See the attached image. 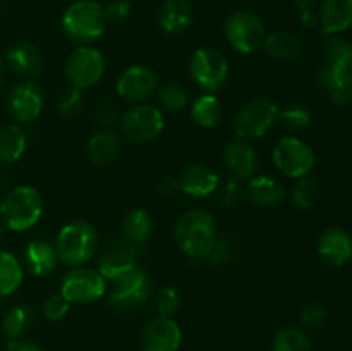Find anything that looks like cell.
I'll return each mask as SVG.
<instances>
[{
  "instance_id": "6da1fadb",
  "label": "cell",
  "mask_w": 352,
  "mask_h": 351,
  "mask_svg": "<svg viewBox=\"0 0 352 351\" xmlns=\"http://www.w3.org/2000/svg\"><path fill=\"white\" fill-rule=\"evenodd\" d=\"M174 236L186 257L191 260H205L219 234L215 220L206 210L191 209L179 217Z\"/></svg>"
},
{
  "instance_id": "7a4b0ae2",
  "label": "cell",
  "mask_w": 352,
  "mask_h": 351,
  "mask_svg": "<svg viewBox=\"0 0 352 351\" xmlns=\"http://www.w3.org/2000/svg\"><path fill=\"white\" fill-rule=\"evenodd\" d=\"M58 262L67 267H82L98 248V233L86 220H72L58 231L54 243Z\"/></svg>"
},
{
  "instance_id": "3957f363",
  "label": "cell",
  "mask_w": 352,
  "mask_h": 351,
  "mask_svg": "<svg viewBox=\"0 0 352 351\" xmlns=\"http://www.w3.org/2000/svg\"><path fill=\"white\" fill-rule=\"evenodd\" d=\"M43 213V200L36 188L30 184L16 186L0 203V217L7 229L23 233L38 224Z\"/></svg>"
},
{
  "instance_id": "277c9868",
  "label": "cell",
  "mask_w": 352,
  "mask_h": 351,
  "mask_svg": "<svg viewBox=\"0 0 352 351\" xmlns=\"http://www.w3.org/2000/svg\"><path fill=\"white\" fill-rule=\"evenodd\" d=\"M107 19L103 6L96 0H78L62 16V28L67 38L79 45H89L105 33Z\"/></svg>"
},
{
  "instance_id": "5b68a950",
  "label": "cell",
  "mask_w": 352,
  "mask_h": 351,
  "mask_svg": "<svg viewBox=\"0 0 352 351\" xmlns=\"http://www.w3.org/2000/svg\"><path fill=\"white\" fill-rule=\"evenodd\" d=\"M153 291L151 279L143 268L136 267L110 282L109 301L117 312H131L140 308Z\"/></svg>"
},
{
  "instance_id": "8992f818",
  "label": "cell",
  "mask_w": 352,
  "mask_h": 351,
  "mask_svg": "<svg viewBox=\"0 0 352 351\" xmlns=\"http://www.w3.org/2000/svg\"><path fill=\"white\" fill-rule=\"evenodd\" d=\"M265 24L258 14L251 10H237L227 19L226 38L230 47L244 55L254 54L258 48L263 47Z\"/></svg>"
},
{
  "instance_id": "52a82bcc",
  "label": "cell",
  "mask_w": 352,
  "mask_h": 351,
  "mask_svg": "<svg viewBox=\"0 0 352 351\" xmlns=\"http://www.w3.org/2000/svg\"><path fill=\"white\" fill-rule=\"evenodd\" d=\"M189 74L199 88L213 93L226 85L230 74V67L227 58L219 50L203 47L191 55Z\"/></svg>"
},
{
  "instance_id": "ba28073f",
  "label": "cell",
  "mask_w": 352,
  "mask_h": 351,
  "mask_svg": "<svg viewBox=\"0 0 352 351\" xmlns=\"http://www.w3.org/2000/svg\"><path fill=\"white\" fill-rule=\"evenodd\" d=\"M277 103L268 98H254L248 102L237 112L234 119V131L239 140H256L267 134V131L278 119Z\"/></svg>"
},
{
  "instance_id": "9c48e42d",
  "label": "cell",
  "mask_w": 352,
  "mask_h": 351,
  "mask_svg": "<svg viewBox=\"0 0 352 351\" xmlns=\"http://www.w3.org/2000/svg\"><path fill=\"white\" fill-rule=\"evenodd\" d=\"M105 74V57L91 45H79L65 62V78L74 88L95 86Z\"/></svg>"
},
{
  "instance_id": "30bf717a",
  "label": "cell",
  "mask_w": 352,
  "mask_h": 351,
  "mask_svg": "<svg viewBox=\"0 0 352 351\" xmlns=\"http://www.w3.org/2000/svg\"><path fill=\"white\" fill-rule=\"evenodd\" d=\"M124 136L136 143H146L162 134L165 127L164 112L158 107L138 103L122 114L119 120Z\"/></svg>"
},
{
  "instance_id": "8fae6325",
  "label": "cell",
  "mask_w": 352,
  "mask_h": 351,
  "mask_svg": "<svg viewBox=\"0 0 352 351\" xmlns=\"http://www.w3.org/2000/svg\"><path fill=\"white\" fill-rule=\"evenodd\" d=\"M107 292V281L96 268L74 267L62 279L60 295L71 305H86L103 298Z\"/></svg>"
},
{
  "instance_id": "7c38bea8",
  "label": "cell",
  "mask_w": 352,
  "mask_h": 351,
  "mask_svg": "<svg viewBox=\"0 0 352 351\" xmlns=\"http://www.w3.org/2000/svg\"><path fill=\"white\" fill-rule=\"evenodd\" d=\"M275 167L292 179L305 178L315 167V153L311 147L294 136H285L274 148Z\"/></svg>"
},
{
  "instance_id": "4fadbf2b",
  "label": "cell",
  "mask_w": 352,
  "mask_h": 351,
  "mask_svg": "<svg viewBox=\"0 0 352 351\" xmlns=\"http://www.w3.org/2000/svg\"><path fill=\"white\" fill-rule=\"evenodd\" d=\"M116 89L126 102L143 103L157 93L158 78L146 65H131L119 76Z\"/></svg>"
},
{
  "instance_id": "5bb4252c",
  "label": "cell",
  "mask_w": 352,
  "mask_h": 351,
  "mask_svg": "<svg viewBox=\"0 0 352 351\" xmlns=\"http://www.w3.org/2000/svg\"><path fill=\"white\" fill-rule=\"evenodd\" d=\"M182 343V330L170 317L150 320L140 332V346L143 351H177Z\"/></svg>"
},
{
  "instance_id": "9a60e30c",
  "label": "cell",
  "mask_w": 352,
  "mask_h": 351,
  "mask_svg": "<svg viewBox=\"0 0 352 351\" xmlns=\"http://www.w3.org/2000/svg\"><path fill=\"white\" fill-rule=\"evenodd\" d=\"M45 105L43 92L40 86L31 79H24V81L17 83L9 93L7 98V107L9 112L17 123L26 124L36 119L41 114Z\"/></svg>"
},
{
  "instance_id": "2e32d148",
  "label": "cell",
  "mask_w": 352,
  "mask_h": 351,
  "mask_svg": "<svg viewBox=\"0 0 352 351\" xmlns=\"http://www.w3.org/2000/svg\"><path fill=\"white\" fill-rule=\"evenodd\" d=\"M318 83L330 93L336 105L342 107L352 102V57L337 64L323 62L318 69Z\"/></svg>"
},
{
  "instance_id": "e0dca14e",
  "label": "cell",
  "mask_w": 352,
  "mask_h": 351,
  "mask_svg": "<svg viewBox=\"0 0 352 351\" xmlns=\"http://www.w3.org/2000/svg\"><path fill=\"white\" fill-rule=\"evenodd\" d=\"M138 248L126 237H120L110 246L109 251L100 257L98 268L96 270L102 274L107 282H112L119 279L120 275L127 274L133 268L138 267Z\"/></svg>"
},
{
  "instance_id": "ac0fdd59",
  "label": "cell",
  "mask_w": 352,
  "mask_h": 351,
  "mask_svg": "<svg viewBox=\"0 0 352 351\" xmlns=\"http://www.w3.org/2000/svg\"><path fill=\"white\" fill-rule=\"evenodd\" d=\"M320 258L330 267H344L352 258V236L340 227H330L318 240Z\"/></svg>"
},
{
  "instance_id": "d6986e66",
  "label": "cell",
  "mask_w": 352,
  "mask_h": 351,
  "mask_svg": "<svg viewBox=\"0 0 352 351\" xmlns=\"http://www.w3.org/2000/svg\"><path fill=\"white\" fill-rule=\"evenodd\" d=\"M6 58L7 65L12 69L14 74L24 79L34 78L43 69V55H41L40 48L26 40L16 41V43L10 45Z\"/></svg>"
},
{
  "instance_id": "ffe728a7",
  "label": "cell",
  "mask_w": 352,
  "mask_h": 351,
  "mask_svg": "<svg viewBox=\"0 0 352 351\" xmlns=\"http://www.w3.org/2000/svg\"><path fill=\"white\" fill-rule=\"evenodd\" d=\"M219 174L205 164H192L182 172L179 179V188L184 195L192 198H206L219 189Z\"/></svg>"
},
{
  "instance_id": "44dd1931",
  "label": "cell",
  "mask_w": 352,
  "mask_h": 351,
  "mask_svg": "<svg viewBox=\"0 0 352 351\" xmlns=\"http://www.w3.org/2000/svg\"><path fill=\"white\" fill-rule=\"evenodd\" d=\"M23 262L26 270L34 277H47L60 264L54 243L45 240H34L24 246Z\"/></svg>"
},
{
  "instance_id": "7402d4cb",
  "label": "cell",
  "mask_w": 352,
  "mask_h": 351,
  "mask_svg": "<svg viewBox=\"0 0 352 351\" xmlns=\"http://www.w3.org/2000/svg\"><path fill=\"white\" fill-rule=\"evenodd\" d=\"M318 26L327 36L340 34L352 28V0H322Z\"/></svg>"
},
{
  "instance_id": "603a6c76",
  "label": "cell",
  "mask_w": 352,
  "mask_h": 351,
  "mask_svg": "<svg viewBox=\"0 0 352 351\" xmlns=\"http://www.w3.org/2000/svg\"><path fill=\"white\" fill-rule=\"evenodd\" d=\"M223 160L232 178L250 179L258 169V155L248 141L236 140L223 150Z\"/></svg>"
},
{
  "instance_id": "cb8c5ba5",
  "label": "cell",
  "mask_w": 352,
  "mask_h": 351,
  "mask_svg": "<svg viewBox=\"0 0 352 351\" xmlns=\"http://www.w3.org/2000/svg\"><path fill=\"white\" fill-rule=\"evenodd\" d=\"M246 193L248 198L254 205L265 206V209L282 205L285 196H287L284 184L277 179L270 178V176H253V178H250Z\"/></svg>"
},
{
  "instance_id": "d4e9b609",
  "label": "cell",
  "mask_w": 352,
  "mask_h": 351,
  "mask_svg": "<svg viewBox=\"0 0 352 351\" xmlns=\"http://www.w3.org/2000/svg\"><path fill=\"white\" fill-rule=\"evenodd\" d=\"M192 7L189 0H164L158 9V24L167 34H181L191 26Z\"/></svg>"
},
{
  "instance_id": "484cf974",
  "label": "cell",
  "mask_w": 352,
  "mask_h": 351,
  "mask_svg": "<svg viewBox=\"0 0 352 351\" xmlns=\"http://www.w3.org/2000/svg\"><path fill=\"white\" fill-rule=\"evenodd\" d=\"M263 48L275 61L292 62L301 57L305 45L301 38L292 31H275L265 36Z\"/></svg>"
},
{
  "instance_id": "4316f807",
  "label": "cell",
  "mask_w": 352,
  "mask_h": 351,
  "mask_svg": "<svg viewBox=\"0 0 352 351\" xmlns=\"http://www.w3.org/2000/svg\"><path fill=\"white\" fill-rule=\"evenodd\" d=\"M120 136L112 127H103L96 134H93L86 147L88 158L96 165H107L119 155Z\"/></svg>"
},
{
  "instance_id": "83f0119b",
  "label": "cell",
  "mask_w": 352,
  "mask_h": 351,
  "mask_svg": "<svg viewBox=\"0 0 352 351\" xmlns=\"http://www.w3.org/2000/svg\"><path fill=\"white\" fill-rule=\"evenodd\" d=\"M28 138L19 124H9L0 129V164H14L26 151Z\"/></svg>"
},
{
  "instance_id": "f1b7e54d",
  "label": "cell",
  "mask_w": 352,
  "mask_h": 351,
  "mask_svg": "<svg viewBox=\"0 0 352 351\" xmlns=\"http://www.w3.org/2000/svg\"><path fill=\"white\" fill-rule=\"evenodd\" d=\"M122 233L127 241H131L136 246L146 243L153 233V220L151 215L143 209H134L126 213L122 220Z\"/></svg>"
},
{
  "instance_id": "f546056e",
  "label": "cell",
  "mask_w": 352,
  "mask_h": 351,
  "mask_svg": "<svg viewBox=\"0 0 352 351\" xmlns=\"http://www.w3.org/2000/svg\"><path fill=\"white\" fill-rule=\"evenodd\" d=\"M23 279L24 268L21 262L9 251H0V298L16 292Z\"/></svg>"
},
{
  "instance_id": "4dcf8cb0",
  "label": "cell",
  "mask_w": 352,
  "mask_h": 351,
  "mask_svg": "<svg viewBox=\"0 0 352 351\" xmlns=\"http://www.w3.org/2000/svg\"><path fill=\"white\" fill-rule=\"evenodd\" d=\"M34 322V312L28 305H16L3 315L2 330L9 339H19L24 332L31 329Z\"/></svg>"
},
{
  "instance_id": "1f68e13d",
  "label": "cell",
  "mask_w": 352,
  "mask_h": 351,
  "mask_svg": "<svg viewBox=\"0 0 352 351\" xmlns=\"http://www.w3.org/2000/svg\"><path fill=\"white\" fill-rule=\"evenodd\" d=\"M191 117L199 127L217 126L220 123V117H222L220 100L212 93H205V95L198 96L191 105Z\"/></svg>"
},
{
  "instance_id": "d6a6232c",
  "label": "cell",
  "mask_w": 352,
  "mask_h": 351,
  "mask_svg": "<svg viewBox=\"0 0 352 351\" xmlns=\"http://www.w3.org/2000/svg\"><path fill=\"white\" fill-rule=\"evenodd\" d=\"M272 351H311V341L299 327H284L274 336Z\"/></svg>"
},
{
  "instance_id": "836d02e7",
  "label": "cell",
  "mask_w": 352,
  "mask_h": 351,
  "mask_svg": "<svg viewBox=\"0 0 352 351\" xmlns=\"http://www.w3.org/2000/svg\"><path fill=\"white\" fill-rule=\"evenodd\" d=\"M158 102H160L162 109L168 110V112H179L184 110L189 103V95L186 88L175 83H167V85L160 86L157 89Z\"/></svg>"
},
{
  "instance_id": "e575fe53",
  "label": "cell",
  "mask_w": 352,
  "mask_h": 351,
  "mask_svg": "<svg viewBox=\"0 0 352 351\" xmlns=\"http://www.w3.org/2000/svg\"><path fill=\"white\" fill-rule=\"evenodd\" d=\"M320 196V184L315 178L311 176H305V178H299L298 184L294 186V191H292V200H294V205L299 209H311L316 205Z\"/></svg>"
},
{
  "instance_id": "d590c367",
  "label": "cell",
  "mask_w": 352,
  "mask_h": 351,
  "mask_svg": "<svg viewBox=\"0 0 352 351\" xmlns=\"http://www.w3.org/2000/svg\"><path fill=\"white\" fill-rule=\"evenodd\" d=\"M289 131H302L311 124V112L305 105H289L278 110V119Z\"/></svg>"
},
{
  "instance_id": "8d00e7d4",
  "label": "cell",
  "mask_w": 352,
  "mask_h": 351,
  "mask_svg": "<svg viewBox=\"0 0 352 351\" xmlns=\"http://www.w3.org/2000/svg\"><path fill=\"white\" fill-rule=\"evenodd\" d=\"M323 54H325V62L337 64V62L352 57V45L346 38L339 36V34H332L323 45Z\"/></svg>"
},
{
  "instance_id": "74e56055",
  "label": "cell",
  "mask_w": 352,
  "mask_h": 351,
  "mask_svg": "<svg viewBox=\"0 0 352 351\" xmlns=\"http://www.w3.org/2000/svg\"><path fill=\"white\" fill-rule=\"evenodd\" d=\"M181 295L177 292V289L170 288V286H165L160 291L157 292V299H155V305H157V312L160 317H174L175 313L181 310Z\"/></svg>"
},
{
  "instance_id": "f35d334b",
  "label": "cell",
  "mask_w": 352,
  "mask_h": 351,
  "mask_svg": "<svg viewBox=\"0 0 352 351\" xmlns=\"http://www.w3.org/2000/svg\"><path fill=\"white\" fill-rule=\"evenodd\" d=\"M82 105H85L82 89L71 86V88L62 92L60 100H58V112L64 117H72L81 112Z\"/></svg>"
},
{
  "instance_id": "ab89813d",
  "label": "cell",
  "mask_w": 352,
  "mask_h": 351,
  "mask_svg": "<svg viewBox=\"0 0 352 351\" xmlns=\"http://www.w3.org/2000/svg\"><path fill=\"white\" fill-rule=\"evenodd\" d=\"M69 308H71V303L58 292V295L48 296L41 310H43L45 319L52 320V322H58V320H62L67 315Z\"/></svg>"
},
{
  "instance_id": "60d3db41",
  "label": "cell",
  "mask_w": 352,
  "mask_h": 351,
  "mask_svg": "<svg viewBox=\"0 0 352 351\" xmlns=\"http://www.w3.org/2000/svg\"><path fill=\"white\" fill-rule=\"evenodd\" d=\"M230 257H232V244H230V241L223 236H217L215 243H213L212 250L208 251L205 260L210 265L222 267V265H226L230 260Z\"/></svg>"
},
{
  "instance_id": "b9f144b4",
  "label": "cell",
  "mask_w": 352,
  "mask_h": 351,
  "mask_svg": "<svg viewBox=\"0 0 352 351\" xmlns=\"http://www.w3.org/2000/svg\"><path fill=\"white\" fill-rule=\"evenodd\" d=\"M105 12V19L112 21V23H124L133 14V6L129 0H109L107 6L103 7Z\"/></svg>"
},
{
  "instance_id": "7bdbcfd3",
  "label": "cell",
  "mask_w": 352,
  "mask_h": 351,
  "mask_svg": "<svg viewBox=\"0 0 352 351\" xmlns=\"http://www.w3.org/2000/svg\"><path fill=\"white\" fill-rule=\"evenodd\" d=\"M327 320V310L318 303H311V305L305 306L301 312V326L306 329H318L325 323Z\"/></svg>"
},
{
  "instance_id": "ee69618b",
  "label": "cell",
  "mask_w": 352,
  "mask_h": 351,
  "mask_svg": "<svg viewBox=\"0 0 352 351\" xmlns=\"http://www.w3.org/2000/svg\"><path fill=\"white\" fill-rule=\"evenodd\" d=\"M95 117L103 127H112L113 124L119 123L120 117H122V114L119 112L117 105H113V103H110V102H103L96 107Z\"/></svg>"
},
{
  "instance_id": "f6af8a7d",
  "label": "cell",
  "mask_w": 352,
  "mask_h": 351,
  "mask_svg": "<svg viewBox=\"0 0 352 351\" xmlns=\"http://www.w3.org/2000/svg\"><path fill=\"white\" fill-rule=\"evenodd\" d=\"M241 189H243V186H241L239 179L230 178L229 181L222 186V189H220V200H222L223 205H234V203L239 200L241 193H243Z\"/></svg>"
},
{
  "instance_id": "bcb514c9",
  "label": "cell",
  "mask_w": 352,
  "mask_h": 351,
  "mask_svg": "<svg viewBox=\"0 0 352 351\" xmlns=\"http://www.w3.org/2000/svg\"><path fill=\"white\" fill-rule=\"evenodd\" d=\"M6 351H45L43 348L38 346L36 343L28 339H9L6 344Z\"/></svg>"
},
{
  "instance_id": "7dc6e473",
  "label": "cell",
  "mask_w": 352,
  "mask_h": 351,
  "mask_svg": "<svg viewBox=\"0 0 352 351\" xmlns=\"http://www.w3.org/2000/svg\"><path fill=\"white\" fill-rule=\"evenodd\" d=\"M299 23L306 30H311V28L318 26V12L315 9H305L299 12Z\"/></svg>"
},
{
  "instance_id": "c3c4849f",
  "label": "cell",
  "mask_w": 352,
  "mask_h": 351,
  "mask_svg": "<svg viewBox=\"0 0 352 351\" xmlns=\"http://www.w3.org/2000/svg\"><path fill=\"white\" fill-rule=\"evenodd\" d=\"M177 191H181V188H179V181L175 179H167L160 184V193L164 196H174Z\"/></svg>"
},
{
  "instance_id": "681fc988",
  "label": "cell",
  "mask_w": 352,
  "mask_h": 351,
  "mask_svg": "<svg viewBox=\"0 0 352 351\" xmlns=\"http://www.w3.org/2000/svg\"><path fill=\"white\" fill-rule=\"evenodd\" d=\"M296 3L299 10H305V9H315V6H318L322 0H292Z\"/></svg>"
},
{
  "instance_id": "f907efd6",
  "label": "cell",
  "mask_w": 352,
  "mask_h": 351,
  "mask_svg": "<svg viewBox=\"0 0 352 351\" xmlns=\"http://www.w3.org/2000/svg\"><path fill=\"white\" fill-rule=\"evenodd\" d=\"M3 78H6V65H3V62L0 61V83L3 81Z\"/></svg>"
},
{
  "instance_id": "816d5d0a",
  "label": "cell",
  "mask_w": 352,
  "mask_h": 351,
  "mask_svg": "<svg viewBox=\"0 0 352 351\" xmlns=\"http://www.w3.org/2000/svg\"><path fill=\"white\" fill-rule=\"evenodd\" d=\"M96 2H105V0H96Z\"/></svg>"
}]
</instances>
